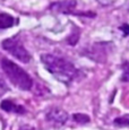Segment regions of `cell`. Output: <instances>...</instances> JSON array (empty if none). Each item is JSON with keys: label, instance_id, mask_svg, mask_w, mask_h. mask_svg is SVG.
Returning a JSON list of instances; mask_svg holds the SVG:
<instances>
[{"label": "cell", "instance_id": "cell-11", "mask_svg": "<svg viewBox=\"0 0 129 130\" xmlns=\"http://www.w3.org/2000/svg\"><path fill=\"white\" fill-rule=\"evenodd\" d=\"M113 123L117 127H129V119L128 118H117L115 119Z\"/></svg>", "mask_w": 129, "mask_h": 130}, {"label": "cell", "instance_id": "cell-1", "mask_svg": "<svg viewBox=\"0 0 129 130\" xmlns=\"http://www.w3.org/2000/svg\"><path fill=\"white\" fill-rule=\"evenodd\" d=\"M41 61L46 70L64 84H70L78 77V69L64 58L44 53L41 56Z\"/></svg>", "mask_w": 129, "mask_h": 130}, {"label": "cell", "instance_id": "cell-7", "mask_svg": "<svg viewBox=\"0 0 129 130\" xmlns=\"http://www.w3.org/2000/svg\"><path fill=\"white\" fill-rule=\"evenodd\" d=\"M16 24H18V19L6 12H0V29L10 28Z\"/></svg>", "mask_w": 129, "mask_h": 130}, {"label": "cell", "instance_id": "cell-2", "mask_svg": "<svg viewBox=\"0 0 129 130\" xmlns=\"http://www.w3.org/2000/svg\"><path fill=\"white\" fill-rule=\"evenodd\" d=\"M1 68L11 84L22 91H29L33 86V79L27 72L11 60L4 58L1 60Z\"/></svg>", "mask_w": 129, "mask_h": 130}, {"label": "cell", "instance_id": "cell-14", "mask_svg": "<svg viewBox=\"0 0 129 130\" xmlns=\"http://www.w3.org/2000/svg\"><path fill=\"white\" fill-rule=\"evenodd\" d=\"M19 130H33L32 128H22V129H19Z\"/></svg>", "mask_w": 129, "mask_h": 130}, {"label": "cell", "instance_id": "cell-13", "mask_svg": "<svg viewBox=\"0 0 129 130\" xmlns=\"http://www.w3.org/2000/svg\"><path fill=\"white\" fill-rule=\"evenodd\" d=\"M119 28L121 29V31L123 32V34H125V36H127L129 35V25L128 24H123V25H121Z\"/></svg>", "mask_w": 129, "mask_h": 130}, {"label": "cell", "instance_id": "cell-12", "mask_svg": "<svg viewBox=\"0 0 129 130\" xmlns=\"http://www.w3.org/2000/svg\"><path fill=\"white\" fill-rule=\"evenodd\" d=\"M7 89H8V87L6 86V83L4 82V79L1 78V76H0V96H1L2 93H5V92H7Z\"/></svg>", "mask_w": 129, "mask_h": 130}, {"label": "cell", "instance_id": "cell-4", "mask_svg": "<svg viewBox=\"0 0 129 130\" xmlns=\"http://www.w3.org/2000/svg\"><path fill=\"white\" fill-rule=\"evenodd\" d=\"M77 7L76 0H61V1L52 2L50 5V10L56 14L63 15H75V9Z\"/></svg>", "mask_w": 129, "mask_h": 130}, {"label": "cell", "instance_id": "cell-8", "mask_svg": "<svg viewBox=\"0 0 129 130\" xmlns=\"http://www.w3.org/2000/svg\"><path fill=\"white\" fill-rule=\"evenodd\" d=\"M73 119L75 122H77L79 124H85L90 122V117L87 114H84V113H75L73 116Z\"/></svg>", "mask_w": 129, "mask_h": 130}, {"label": "cell", "instance_id": "cell-5", "mask_svg": "<svg viewBox=\"0 0 129 130\" xmlns=\"http://www.w3.org/2000/svg\"><path fill=\"white\" fill-rule=\"evenodd\" d=\"M46 120L57 126H62L68 120V113L59 107H53L46 113Z\"/></svg>", "mask_w": 129, "mask_h": 130}, {"label": "cell", "instance_id": "cell-6", "mask_svg": "<svg viewBox=\"0 0 129 130\" xmlns=\"http://www.w3.org/2000/svg\"><path fill=\"white\" fill-rule=\"evenodd\" d=\"M0 107L6 112H14V113H16V114H24L26 112L24 106L14 103L10 100H4V101L1 102V104H0Z\"/></svg>", "mask_w": 129, "mask_h": 130}, {"label": "cell", "instance_id": "cell-3", "mask_svg": "<svg viewBox=\"0 0 129 130\" xmlns=\"http://www.w3.org/2000/svg\"><path fill=\"white\" fill-rule=\"evenodd\" d=\"M1 46L4 50H6L7 52L11 54L13 57H15L17 60H19L23 63H27L31 60V54L24 47V45L22 44V42L19 41L16 37H9L6 39L5 41H2Z\"/></svg>", "mask_w": 129, "mask_h": 130}, {"label": "cell", "instance_id": "cell-9", "mask_svg": "<svg viewBox=\"0 0 129 130\" xmlns=\"http://www.w3.org/2000/svg\"><path fill=\"white\" fill-rule=\"evenodd\" d=\"M74 29H75V31L71 32V35L69 36L68 39H67V41H68V43L70 44V45H75V44L78 42V40H79V35H80L78 27H75V26H74Z\"/></svg>", "mask_w": 129, "mask_h": 130}, {"label": "cell", "instance_id": "cell-10", "mask_svg": "<svg viewBox=\"0 0 129 130\" xmlns=\"http://www.w3.org/2000/svg\"><path fill=\"white\" fill-rule=\"evenodd\" d=\"M121 80L129 83V61H125L122 63V76Z\"/></svg>", "mask_w": 129, "mask_h": 130}]
</instances>
